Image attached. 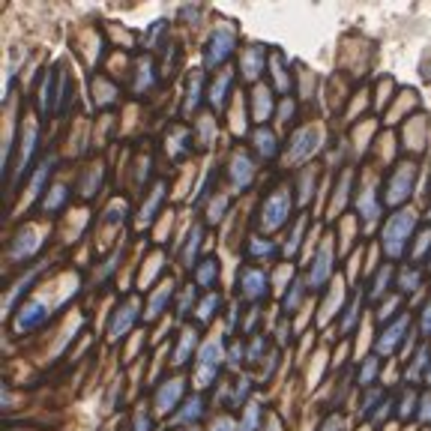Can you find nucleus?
<instances>
[{"mask_svg":"<svg viewBox=\"0 0 431 431\" xmlns=\"http://www.w3.org/2000/svg\"><path fill=\"white\" fill-rule=\"evenodd\" d=\"M290 186H279L273 195H267V201L260 204V216H258V225L260 230L273 234V230L282 228L288 219H290V207H294V198H290Z\"/></svg>","mask_w":431,"mask_h":431,"instance_id":"f257e3e1","label":"nucleus"},{"mask_svg":"<svg viewBox=\"0 0 431 431\" xmlns=\"http://www.w3.org/2000/svg\"><path fill=\"white\" fill-rule=\"evenodd\" d=\"M414 228H416V216L410 213V210H398V213L389 219L386 228H384V252L386 258H402L405 255V246H407V240L410 234H414Z\"/></svg>","mask_w":431,"mask_h":431,"instance_id":"f03ea898","label":"nucleus"},{"mask_svg":"<svg viewBox=\"0 0 431 431\" xmlns=\"http://www.w3.org/2000/svg\"><path fill=\"white\" fill-rule=\"evenodd\" d=\"M222 363H225L222 338H210V342H204L201 350H198V363H195V386L198 389L213 386V380L219 377Z\"/></svg>","mask_w":431,"mask_h":431,"instance_id":"7ed1b4c3","label":"nucleus"},{"mask_svg":"<svg viewBox=\"0 0 431 431\" xmlns=\"http://www.w3.org/2000/svg\"><path fill=\"white\" fill-rule=\"evenodd\" d=\"M234 45H237V33H234V27H230V24L216 27L213 33H210V39H207V48H204V63H207L210 69L222 66L225 60L230 57V52H234Z\"/></svg>","mask_w":431,"mask_h":431,"instance_id":"20e7f679","label":"nucleus"},{"mask_svg":"<svg viewBox=\"0 0 431 431\" xmlns=\"http://www.w3.org/2000/svg\"><path fill=\"white\" fill-rule=\"evenodd\" d=\"M414 177H416V168L410 162H402L395 168L393 174H389V183H386V195H384V204L389 207H398L410 195V189H414Z\"/></svg>","mask_w":431,"mask_h":431,"instance_id":"39448f33","label":"nucleus"},{"mask_svg":"<svg viewBox=\"0 0 431 431\" xmlns=\"http://www.w3.org/2000/svg\"><path fill=\"white\" fill-rule=\"evenodd\" d=\"M329 276H333V240H324L308 267V288L320 290L329 282Z\"/></svg>","mask_w":431,"mask_h":431,"instance_id":"423d86ee","label":"nucleus"},{"mask_svg":"<svg viewBox=\"0 0 431 431\" xmlns=\"http://www.w3.org/2000/svg\"><path fill=\"white\" fill-rule=\"evenodd\" d=\"M407 327H410V312H398V318L389 320L384 333L377 336V354H395L407 336Z\"/></svg>","mask_w":431,"mask_h":431,"instance_id":"0eeeda50","label":"nucleus"},{"mask_svg":"<svg viewBox=\"0 0 431 431\" xmlns=\"http://www.w3.org/2000/svg\"><path fill=\"white\" fill-rule=\"evenodd\" d=\"M240 297L249 299V303H258V299H264L267 297V290H269V279L264 269H258V267H246V269H240Z\"/></svg>","mask_w":431,"mask_h":431,"instance_id":"6e6552de","label":"nucleus"},{"mask_svg":"<svg viewBox=\"0 0 431 431\" xmlns=\"http://www.w3.org/2000/svg\"><path fill=\"white\" fill-rule=\"evenodd\" d=\"M48 320V308L39 299H30L22 306V312L15 315V333H33L36 327H42Z\"/></svg>","mask_w":431,"mask_h":431,"instance_id":"1a4fd4ad","label":"nucleus"},{"mask_svg":"<svg viewBox=\"0 0 431 431\" xmlns=\"http://www.w3.org/2000/svg\"><path fill=\"white\" fill-rule=\"evenodd\" d=\"M315 144H318V132L315 129H303V132L294 135V141H290V150H288V162H303L315 153Z\"/></svg>","mask_w":431,"mask_h":431,"instance_id":"9d476101","label":"nucleus"},{"mask_svg":"<svg viewBox=\"0 0 431 431\" xmlns=\"http://www.w3.org/2000/svg\"><path fill=\"white\" fill-rule=\"evenodd\" d=\"M135 299H126L123 306L117 308L114 312V320H111V329H108V338H111V342H117L120 336L123 333H129V329H132V324H135Z\"/></svg>","mask_w":431,"mask_h":431,"instance_id":"9b49d317","label":"nucleus"},{"mask_svg":"<svg viewBox=\"0 0 431 431\" xmlns=\"http://www.w3.org/2000/svg\"><path fill=\"white\" fill-rule=\"evenodd\" d=\"M180 395H183V380L162 384L156 389V414H171V410L180 405Z\"/></svg>","mask_w":431,"mask_h":431,"instance_id":"f8f14e48","label":"nucleus"},{"mask_svg":"<svg viewBox=\"0 0 431 431\" xmlns=\"http://www.w3.org/2000/svg\"><path fill=\"white\" fill-rule=\"evenodd\" d=\"M36 249H39V234L33 228H24L22 234L13 240V246H9V258H13V260H24L27 255H33Z\"/></svg>","mask_w":431,"mask_h":431,"instance_id":"ddd939ff","label":"nucleus"},{"mask_svg":"<svg viewBox=\"0 0 431 431\" xmlns=\"http://www.w3.org/2000/svg\"><path fill=\"white\" fill-rule=\"evenodd\" d=\"M252 177H255L252 159L243 156V153H237L234 159H230V180H234V186L237 189H246L249 183H252Z\"/></svg>","mask_w":431,"mask_h":431,"instance_id":"4468645a","label":"nucleus"},{"mask_svg":"<svg viewBox=\"0 0 431 431\" xmlns=\"http://www.w3.org/2000/svg\"><path fill=\"white\" fill-rule=\"evenodd\" d=\"M204 416V398L201 395H192L183 402V410L177 414V423H198Z\"/></svg>","mask_w":431,"mask_h":431,"instance_id":"2eb2a0df","label":"nucleus"},{"mask_svg":"<svg viewBox=\"0 0 431 431\" xmlns=\"http://www.w3.org/2000/svg\"><path fill=\"white\" fill-rule=\"evenodd\" d=\"M195 342H198L195 329H183V336H180V347H177V354H174V366H186L189 363V354L195 350Z\"/></svg>","mask_w":431,"mask_h":431,"instance_id":"dca6fc26","label":"nucleus"},{"mask_svg":"<svg viewBox=\"0 0 431 431\" xmlns=\"http://www.w3.org/2000/svg\"><path fill=\"white\" fill-rule=\"evenodd\" d=\"M33 147H36V123H33V120H27V126H24V150H22V165H18V177L27 171V162H30V156H33Z\"/></svg>","mask_w":431,"mask_h":431,"instance_id":"f3484780","label":"nucleus"},{"mask_svg":"<svg viewBox=\"0 0 431 431\" xmlns=\"http://www.w3.org/2000/svg\"><path fill=\"white\" fill-rule=\"evenodd\" d=\"M174 297V285L171 282H165L162 288L153 294V299H150V308H147V318H156V315H162V308L168 306V299Z\"/></svg>","mask_w":431,"mask_h":431,"instance_id":"a211bd4d","label":"nucleus"},{"mask_svg":"<svg viewBox=\"0 0 431 431\" xmlns=\"http://www.w3.org/2000/svg\"><path fill=\"white\" fill-rule=\"evenodd\" d=\"M255 144H258V153L264 159H273L276 156V138L273 132H269L267 126H258L255 129Z\"/></svg>","mask_w":431,"mask_h":431,"instance_id":"6ab92c4d","label":"nucleus"},{"mask_svg":"<svg viewBox=\"0 0 431 431\" xmlns=\"http://www.w3.org/2000/svg\"><path fill=\"white\" fill-rule=\"evenodd\" d=\"M216 273H219L216 260H204V264H198V267H195V285L210 290V288L216 285Z\"/></svg>","mask_w":431,"mask_h":431,"instance_id":"aec40b11","label":"nucleus"},{"mask_svg":"<svg viewBox=\"0 0 431 431\" xmlns=\"http://www.w3.org/2000/svg\"><path fill=\"white\" fill-rule=\"evenodd\" d=\"M219 306H222V297H219V294H207V299L198 306V320H201V324H210L213 315L219 312Z\"/></svg>","mask_w":431,"mask_h":431,"instance_id":"412c9836","label":"nucleus"},{"mask_svg":"<svg viewBox=\"0 0 431 431\" xmlns=\"http://www.w3.org/2000/svg\"><path fill=\"white\" fill-rule=\"evenodd\" d=\"M389 282H393V267H380V273H377V279H375V285H372V299H377V297H384L386 294V288H389Z\"/></svg>","mask_w":431,"mask_h":431,"instance_id":"4be33fe9","label":"nucleus"},{"mask_svg":"<svg viewBox=\"0 0 431 431\" xmlns=\"http://www.w3.org/2000/svg\"><path fill=\"white\" fill-rule=\"evenodd\" d=\"M228 87H230V75L222 72V78L213 84V93H210V102H213V108H222L225 105V93H228Z\"/></svg>","mask_w":431,"mask_h":431,"instance_id":"5701e85b","label":"nucleus"},{"mask_svg":"<svg viewBox=\"0 0 431 431\" xmlns=\"http://www.w3.org/2000/svg\"><path fill=\"white\" fill-rule=\"evenodd\" d=\"M39 269H42V267H33V269H30V276H24L22 282L15 285V290H13V294H9V297H6V308H13V306H15V299L22 297V294H24V290H27L30 285H33V279L39 276Z\"/></svg>","mask_w":431,"mask_h":431,"instance_id":"b1692460","label":"nucleus"},{"mask_svg":"<svg viewBox=\"0 0 431 431\" xmlns=\"http://www.w3.org/2000/svg\"><path fill=\"white\" fill-rule=\"evenodd\" d=\"M52 165H54V159H45V162L36 168V177H33V198L42 195V183H45V177L52 174Z\"/></svg>","mask_w":431,"mask_h":431,"instance_id":"393cba45","label":"nucleus"},{"mask_svg":"<svg viewBox=\"0 0 431 431\" xmlns=\"http://www.w3.org/2000/svg\"><path fill=\"white\" fill-rule=\"evenodd\" d=\"M249 255H255V258H273L276 255V246L273 243H267V240H252V246H249Z\"/></svg>","mask_w":431,"mask_h":431,"instance_id":"a878e982","label":"nucleus"},{"mask_svg":"<svg viewBox=\"0 0 431 431\" xmlns=\"http://www.w3.org/2000/svg\"><path fill=\"white\" fill-rule=\"evenodd\" d=\"M258 419H260V407H258V405H249V407H246V419H243V423H240V428H237V431H255Z\"/></svg>","mask_w":431,"mask_h":431,"instance_id":"bb28decb","label":"nucleus"},{"mask_svg":"<svg viewBox=\"0 0 431 431\" xmlns=\"http://www.w3.org/2000/svg\"><path fill=\"white\" fill-rule=\"evenodd\" d=\"M375 375H377V359H375V356H368V359H366V366H363V372H359V384L368 386V384L375 380Z\"/></svg>","mask_w":431,"mask_h":431,"instance_id":"cd10ccee","label":"nucleus"},{"mask_svg":"<svg viewBox=\"0 0 431 431\" xmlns=\"http://www.w3.org/2000/svg\"><path fill=\"white\" fill-rule=\"evenodd\" d=\"M428 366V350L423 347V350H419V354H416V359H414V368H410V372H407V377L410 380H419V375H423V368Z\"/></svg>","mask_w":431,"mask_h":431,"instance_id":"c85d7f7f","label":"nucleus"},{"mask_svg":"<svg viewBox=\"0 0 431 431\" xmlns=\"http://www.w3.org/2000/svg\"><path fill=\"white\" fill-rule=\"evenodd\" d=\"M198 246H201V228L192 230V237H189V246H186V264L192 267V255L198 252Z\"/></svg>","mask_w":431,"mask_h":431,"instance_id":"c756f323","label":"nucleus"},{"mask_svg":"<svg viewBox=\"0 0 431 431\" xmlns=\"http://www.w3.org/2000/svg\"><path fill=\"white\" fill-rule=\"evenodd\" d=\"M159 204H162V186H159L156 192H153V201H150V207H144V213H141V225L150 222V216L156 213V207H159Z\"/></svg>","mask_w":431,"mask_h":431,"instance_id":"7c9ffc66","label":"nucleus"},{"mask_svg":"<svg viewBox=\"0 0 431 431\" xmlns=\"http://www.w3.org/2000/svg\"><path fill=\"white\" fill-rule=\"evenodd\" d=\"M299 299H303V285H294V294L285 297V312H294L299 306Z\"/></svg>","mask_w":431,"mask_h":431,"instance_id":"2f4dec72","label":"nucleus"},{"mask_svg":"<svg viewBox=\"0 0 431 431\" xmlns=\"http://www.w3.org/2000/svg\"><path fill=\"white\" fill-rule=\"evenodd\" d=\"M419 407V402H416V395L414 393H410L407 398H405V402H402V410H398V416H402V419H407V416H414V410Z\"/></svg>","mask_w":431,"mask_h":431,"instance_id":"473e14b6","label":"nucleus"},{"mask_svg":"<svg viewBox=\"0 0 431 431\" xmlns=\"http://www.w3.org/2000/svg\"><path fill=\"white\" fill-rule=\"evenodd\" d=\"M419 329H423L425 338H431V303L423 308V315H419Z\"/></svg>","mask_w":431,"mask_h":431,"instance_id":"72a5a7b5","label":"nucleus"},{"mask_svg":"<svg viewBox=\"0 0 431 431\" xmlns=\"http://www.w3.org/2000/svg\"><path fill=\"white\" fill-rule=\"evenodd\" d=\"M132 431H150V416H147L144 407L135 410V428H132Z\"/></svg>","mask_w":431,"mask_h":431,"instance_id":"f704fd0d","label":"nucleus"},{"mask_svg":"<svg viewBox=\"0 0 431 431\" xmlns=\"http://www.w3.org/2000/svg\"><path fill=\"white\" fill-rule=\"evenodd\" d=\"M249 386H252V384H249V380H240V384H237V389H234V398H230V405H240V402H243V398L249 395Z\"/></svg>","mask_w":431,"mask_h":431,"instance_id":"c9c22d12","label":"nucleus"},{"mask_svg":"<svg viewBox=\"0 0 431 431\" xmlns=\"http://www.w3.org/2000/svg\"><path fill=\"white\" fill-rule=\"evenodd\" d=\"M320 431H345V423H342V416H327L324 419V425H320Z\"/></svg>","mask_w":431,"mask_h":431,"instance_id":"e433bc0d","label":"nucleus"},{"mask_svg":"<svg viewBox=\"0 0 431 431\" xmlns=\"http://www.w3.org/2000/svg\"><path fill=\"white\" fill-rule=\"evenodd\" d=\"M264 345H267V338H258V342L249 347V363H258L260 359V350H264Z\"/></svg>","mask_w":431,"mask_h":431,"instance_id":"4c0bfd02","label":"nucleus"},{"mask_svg":"<svg viewBox=\"0 0 431 431\" xmlns=\"http://www.w3.org/2000/svg\"><path fill=\"white\" fill-rule=\"evenodd\" d=\"M419 410H423L419 419H423V423H431V395H425L423 402H419Z\"/></svg>","mask_w":431,"mask_h":431,"instance_id":"58836bf2","label":"nucleus"},{"mask_svg":"<svg viewBox=\"0 0 431 431\" xmlns=\"http://www.w3.org/2000/svg\"><path fill=\"white\" fill-rule=\"evenodd\" d=\"M192 299H195V288H186V297H183V306H180V318H183L189 312V306H192Z\"/></svg>","mask_w":431,"mask_h":431,"instance_id":"ea45409f","label":"nucleus"},{"mask_svg":"<svg viewBox=\"0 0 431 431\" xmlns=\"http://www.w3.org/2000/svg\"><path fill=\"white\" fill-rule=\"evenodd\" d=\"M393 407H395L393 402H384V405H380V407H377V414H375L372 419H375V423H380V419H384V416H389V410H393Z\"/></svg>","mask_w":431,"mask_h":431,"instance_id":"a19ab883","label":"nucleus"},{"mask_svg":"<svg viewBox=\"0 0 431 431\" xmlns=\"http://www.w3.org/2000/svg\"><path fill=\"white\" fill-rule=\"evenodd\" d=\"M213 431H230V423H228V419H222V423H219Z\"/></svg>","mask_w":431,"mask_h":431,"instance_id":"79ce46f5","label":"nucleus"},{"mask_svg":"<svg viewBox=\"0 0 431 431\" xmlns=\"http://www.w3.org/2000/svg\"><path fill=\"white\" fill-rule=\"evenodd\" d=\"M428 380H431V372H428Z\"/></svg>","mask_w":431,"mask_h":431,"instance_id":"37998d69","label":"nucleus"}]
</instances>
